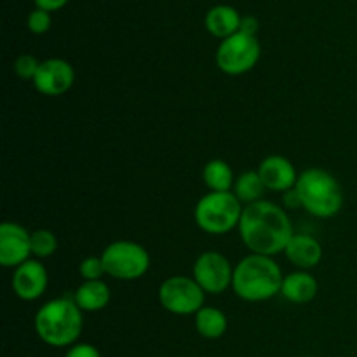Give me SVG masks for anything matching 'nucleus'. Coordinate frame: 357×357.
I'll use <instances>...</instances> for the list:
<instances>
[{"instance_id": "obj_3", "label": "nucleus", "mask_w": 357, "mask_h": 357, "mask_svg": "<svg viewBox=\"0 0 357 357\" xmlns=\"http://www.w3.org/2000/svg\"><path fill=\"white\" fill-rule=\"evenodd\" d=\"M282 279L284 275L274 258L251 253L234 267L232 289L244 302H265L281 293Z\"/></svg>"}, {"instance_id": "obj_17", "label": "nucleus", "mask_w": 357, "mask_h": 357, "mask_svg": "<svg viewBox=\"0 0 357 357\" xmlns=\"http://www.w3.org/2000/svg\"><path fill=\"white\" fill-rule=\"evenodd\" d=\"M73 300L82 312H98L110 303L112 291L103 279L100 281H84L77 288Z\"/></svg>"}, {"instance_id": "obj_16", "label": "nucleus", "mask_w": 357, "mask_h": 357, "mask_svg": "<svg viewBox=\"0 0 357 357\" xmlns=\"http://www.w3.org/2000/svg\"><path fill=\"white\" fill-rule=\"evenodd\" d=\"M241 20H243V16L237 13L236 7L220 3V6L211 7L206 13L204 26L213 37L225 40V38L232 37L234 33L239 31Z\"/></svg>"}, {"instance_id": "obj_11", "label": "nucleus", "mask_w": 357, "mask_h": 357, "mask_svg": "<svg viewBox=\"0 0 357 357\" xmlns=\"http://www.w3.org/2000/svg\"><path fill=\"white\" fill-rule=\"evenodd\" d=\"M73 82H75L73 66L63 58L44 59L33 79L35 89L44 96H61L72 89Z\"/></svg>"}, {"instance_id": "obj_20", "label": "nucleus", "mask_w": 357, "mask_h": 357, "mask_svg": "<svg viewBox=\"0 0 357 357\" xmlns=\"http://www.w3.org/2000/svg\"><path fill=\"white\" fill-rule=\"evenodd\" d=\"M265 190L267 188H265L258 171H246V173L239 174L232 188L234 195L246 206L255 204L258 201H264L261 195H264Z\"/></svg>"}, {"instance_id": "obj_8", "label": "nucleus", "mask_w": 357, "mask_h": 357, "mask_svg": "<svg viewBox=\"0 0 357 357\" xmlns=\"http://www.w3.org/2000/svg\"><path fill=\"white\" fill-rule=\"evenodd\" d=\"M204 289L187 275L167 278L159 288L160 305L174 316H195L204 307Z\"/></svg>"}, {"instance_id": "obj_25", "label": "nucleus", "mask_w": 357, "mask_h": 357, "mask_svg": "<svg viewBox=\"0 0 357 357\" xmlns=\"http://www.w3.org/2000/svg\"><path fill=\"white\" fill-rule=\"evenodd\" d=\"M65 357H101V352L91 344H75L68 347Z\"/></svg>"}, {"instance_id": "obj_26", "label": "nucleus", "mask_w": 357, "mask_h": 357, "mask_svg": "<svg viewBox=\"0 0 357 357\" xmlns=\"http://www.w3.org/2000/svg\"><path fill=\"white\" fill-rule=\"evenodd\" d=\"M35 7L42 10H47V13H54V10L63 9V7L68 3V0H33Z\"/></svg>"}, {"instance_id": "obj_27", "label": "nucleus", "mask_w": 357, "mask_h": 357, "mask_svg": "<svg viewBox=\"0 0 357 357\" xmlns=\"http://www.w3.org/2000/svg\"><path fill=\"white\" fill-rule=\"evenodd\" d=\"M258 28H260V24H258L257 17H255V16H243V20H241L239 31H243V33H246V35H253V37H257Z\"/></svg>"}, {"instance_id": "obj_2", "label": "nucleus", "mask_w": 357, "mask_h": 357, "mask_svg": "<svg viewBox=\"0 0 357 357\" xmlns=\"http://www.w3.org/2000/svg\"><path fill=\"white\" fill-rule=\"evenodd\" d=\"M35 333L49 347H72L84 330L82 310L72 298H54L37 310Z\"/></svg>"}, {"instance_id": "obj_6", "label": "nucleus", "mask_w": 357, "mask_h": 357, "mask_svg": "<svg viewBox=\"0 0 357 357\" xmlns=\"http://www.w3.org/2000/svg\"><path fill=\"white\" fill-rule=\"evenodd\" d=\"M107 275L117 281L142 279L150 268V255L142 244L132 241H115L101 253Z\"/></svg>"}, {"instance_id": "obj_13", "label": "nucleus", "mask_w": 357, "mask_h": 357, "mask_svg": "<svg viewBox=\"0 0 357 357\" xmlns=\"http://www.w3.org/2000/svg\"><path fill=\"white\" fill-rule=\"evenodd\" d=\"M258 174L264 181L265 188L272 192H286L293 190L298 181V173L289 159L282 155H268L258 166Z\"/></svg>"}, {"instance_id": "obj_18", "label": "nucleus", "mask_w": 357, "mask_h": 357, "mask_svg": "<svg viewBox=\"0 0 357 357\" xmlns=\"http://www.w3.org/2000/svg\"><path fill=\"white\" fill-rule=\"evenodd\" d=\"M229 321L227 316L216 307H202L195 314V330L206 340H218L227 333Z\"/></svg>"}, {"instance_id": "obj_9", "label": "nucleus", "mask_w": 357, "mask_h": 357, "mask_svg": "<svg viewBox=\"0 0 357 357\" xmlns=\"http://www.w3.org/2000/svg\"><path fill=\"white\" fill-rule=\"evenodd\" d=\"M192 278L204 289L206 295H222L232 288L234 267L229 258L218 251H204L195 260Z\"/></svg>"}, {"instance_id": "obj_21", "label": "nucleus", "mask_w": 357, "mask_h": 357, "mask_svg": "<svg viewBox=\"0 0 357 357\" xmlns=\"http://www.w3.org/2000/svg\"><path fill=\"white\" fill-rule=\"evenodd\" d=\"M58 250V239L54 232L47 229H38L31 232V255L37 258H49Z\"/></svg>"}, {"instance_id": "obj_12", "label": "nucleus", "mask_w": 357, "mask_h": 357, "mask_svg": "<svg viewBox=\"0 0 357 357\" xmlns=\"http://www.w3.org/2000/svg\"><path fill=\"white\" fill-rule=\"evenodd\" d=\"M49 284L47 268L38 260H28L14 268L13 291L24 302H35L45 293Z\"/></svg>"}, {"instance_id": "obj_29", "label": "nucleus", "mask_w": 357, "mask_h": 357, "mask_svg": "<svg viewBox=\"0 0 357 357\" xmlns=\"http://www.w3.org/2000/svg\"><path fill=\"white\" fill-rule=\"evenodd\" d=\"M302 357H314V356H302Z\"/></svg>"}, {"instance_id": "obj_1", "label": "nucleus", "mask_w": 357, "mask_h": 357, "mask_svg": "<svg viewBox=\"0 0 357 357\" xmlns=\"http://www.w3.org/2000/svg\"><path fill=\"white\" fill-rule=\"evenodd\" d=\"M237 230L251 253L272 258L284 253L289 239L295 236L286 209L265 199L244 206Z\"/></svg>"}, {"instance_id": "obj_23", "label": "nucleus", "mask_w": 357, "mask_h": 357, "mask_svg": "<svg viewBox=\"0 0 357 357\" xmlns=\"http://www.w3.org/2000/svg\"><path fill=\"white\" fill-rule=\"evenodd\" d=\"M40 63L42 61H38L33 54H21L14 61V72H16L20 79L33 82L35 75H37L38 68H40Z\"/></svg>"}, {"instance_id": "obj_19", "label": "nucleus", "mask_w": 357, "mask_h": 357, "mask_svg": "<svg viewBox=\"0 0 357 357\" xmlns=\"http://www.w3.org/2000/svg\"><path fill=\"white\" fill-rule=\"evenodd\" d=\"M202 180L209 192H232L236 178L234 171L225 160L213 159L202 169Z\"/></svg>"}, {"instance_id": "obj_14", "label": "nucleus", "mask_w": 357, "mask_h": 357, "mask_svg": "<svg viewBox=\"0 0 357 357\" xmlns=\"http://www.w3.org/2000/svg\"><path fill=\"white\" fill-rule=\"evenodd\" d=\"M286 258L300 271L317 267L323 260V246L319 241L307 234H295L284 250Z\"/></svg>"}, {"instance_id": "obj_28", "label": "nucleus", "mask_w": 357, "mask_h": 357, "mask_svg": "<svg viewBox=\"0 0 357 357\" xmlns=\"http://www.w3.org/2000/svg\"><path fill=\"white\" fill-rule=\"evenodd\" d=\"M282 202H284V208H289V209L302 208V201H300V197H298V194H296L295 188L289 192H286V194H282Z\"/></svg>"}, {"instance_id": "obj_10", "label": "nucleus", "mask_w": 357, "mask_h": 357, "mask_svg": "<svg viewBox=\"0 0 357 357\" xmlns=\"http://www.w3.org/2000/svg\"><path fill=\"white\" fill-rule=\"evenodd\" d=\"M31 232L16 222H3L0 225V265L16 268L30 260Z\"/></svg>"}, {"instance_id": "obj_24", "label": "nucleus", "mask_w": 357, "mask_h": 357, "mask_svg": "<svg viewBox=\"0 0 357 357\" xmlns=\"http://www.w3.org/2000/svg\"><path fill=\"white\" fill-rule=\"evenodd\" d=\"M51 23H52L51 13H47V10L37 9V7H35V9L31 10V13L28 14V17H26L28 30H30L31 33H35V35L47 33L49 28H51Z\"/></svg>"}, {"instance_id": "obj_5", "label": "nucleus", "mask_w": 357, "mask_h": 357, "mask_svg": "<svg viewBox=\"0 0 357 357\" xmlns=\"http://www.w3.org/2000/svg\"><path fill=\"white\" fill-rule=\"evenodd\" d=\"M243 202L234 192H209L195 204V223L211 236H223L239 227L243 216Z\"/></svg>"}, {"instance_id": "obj_15", "label": "nucleus", "mask_w": 357, "mask_h": 357, "mask_svg": "<svg viewBox=\"0 0 357 357\" xmlns=\"http://www.w3.org/2000/svg\"><path fill=\"white\" fill-rule=\"evenodd\" d=\"M317 291H319V282L307 271L291 272V274L284 275V279H282L281 295L288 302L296 303V305L312 302L316 298Z\"/></svg>"}, {"instance_id": "obj_4", "label": "nucleus", "mask_w": 357, "mask_h": 357, "mask_svg": "<svg viewBox=\"0 0 357 357\" xmlns=\"http://www.w3.org/2000/svg\"><path fill=\"white\" fill-rule=\"evenodd\" d=\"M295 190L302 208L316 218H331L344 206V190L337 178L321 167H310L298 174Z\"/></svg>"}, {"instance_id": "obj_22", "label": "nucleus", "mask_w": 357, "mask_h": 357, "mask_svg": "<svg viewBox=\"0 0 357 357\" xmlns=\"http://www.w3.org/2000/svg\"><path fill=\"white\" fill-rule=\"evenodd\" d=\"M79 274L84 281H100L103 275H107L101 257L84 258L79 265Z\"/></svg>"}, {"instance_id": "obj_7", "label": "nucleus", "mask_w": 357, "mask_h": 357, "mask_svg": "<svg viewBox=\"0 0 357 357\" xmlns=\"http://www.w3.org/2000/svg\"><path fill=\"white\" fill-rule=\"evenodd\" d=\"M260 54L261 45L258 38L237 31L220 42L216 49V66L227 75H244L257 66Z\"/></svg>"}]
</instances>
